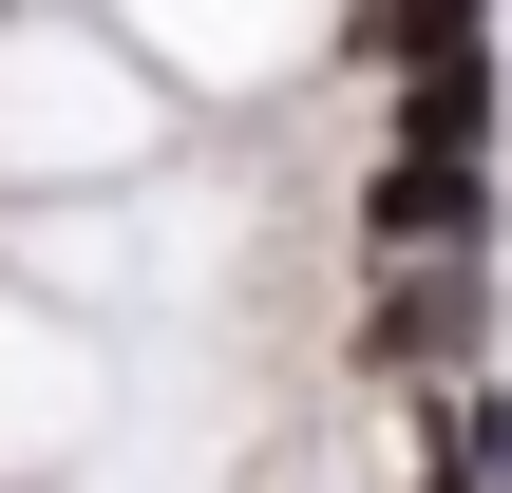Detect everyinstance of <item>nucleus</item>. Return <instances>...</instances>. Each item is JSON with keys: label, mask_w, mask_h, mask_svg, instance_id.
<instances>
[{"label": "nucleus", "mask_w": 512, "mask_h": 493, "mask_svg": "<svg viewBox=\"0 0 512 493\" xmlns=\"http://www.w3.org/2000/svg\"><path fill=\"white\" fill-rule=\"evenodd\" d=\"M380 247H475L494 228V38H418L399 57V152L361 190Z\"/></svg>", "instance_id": "1"}, {"label": "nucleus", "mask_w": 512, "mask_h": 493, "mask_svg": "<svg viewBox=\"0 0 512 493\" xmlns=\"http://www.w3.org/2000/svg\"><path fill=\"white\" fill-rule=\"evenodd\" d=\"M475 304H494L475 247H380V323H361V342H380L399 380H437V361H475Z\"/></svg>", "instance_id": "2"}, {"label": "nucleus", "mask_w": 512, "mask_h": 493, "mask_svg": "<svg viewBox=\"0 0 512 493\" xmlns=\"http://www.w3.org/2000/svg\"><path fill=\"white\" fill-rule=\"evenodd\" d=\"M437 456H456V493H512V399H494V380H456V418H437Z\"/></svg>", "instance_id": "3"}, {"label": "nucleus", "mask_w": 512, "mask_h": 493, "mask_svg": "<svg viewBox=\"0 0 512 493\" xmlns=\"http://www.w3.org/2000/svg\"><path fill=\"white\" fill-rule=\"evenodd\" d=\"M418 38H494V0H361V57H418Z\"/></svg>", "instance_id": "4"}, {"label": "nucleus", "mask_w": 512, "mask_h": 493, "mask_svg": "<svg viewBox=\"0 0 512 493\" xmlns=\"http://www.w3.org/2000/svg\"><path fill=\"white\" fill-rule=\"evenodd\" d=\"M0 19H19V0H0Z\"/></svg>", "instance_id": "5"}]
</instances>
